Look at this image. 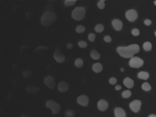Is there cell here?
Returning <instances> with one entry per match:
<instances>
[{
  "instance_id": "obj_1",
  "label": "cell",
  "mask_w": 156,
  "mask_h": 117,
  "mask_svg": "<svg viewBox=\"0 0 156 117\" xmlns=\"http://www.w3.org/2000/svg\"><path fill=\"white\" fill-rule=\"evenodd\" d=\"M139 51L140 47L137 44H133L126 47H119L117 49V51L119 54L124 58H132Z\"/></svg>"
},
{
  "instance_id": "obj_2",
  "label": "cell",
  "mask_w": 156,
  "mask_h": 117,
  "mask_svg": "<svg viewBox=\"0 0 156 117\" xmlns=\"http://www.w3.org/2000/svg\"><path fill=\"white\" fill-rule=\"evenodd\" d=\"M57 19V16L54 11H45L41 17V23L45 27L52 25Z\"/></svg>"
},
{
  "instance_id": "obj_3",
  "label": "cell",
  "mask_w": 156,
  "mask_h": 117,
  "mask_svg": "<svg viewBox=\"0 0 156 117\" xmlns=\"http://www.w3.org/2000/svg\"><path fill=\"white\" fill-rule=\"evenodd\" d=\"M86 14V9L82 6H79L75 8L73 10L71 16L76 21H81L84 18Z\"/></svg>"
},
{
  "instance_id": "obj_4",
  "label": "cell",
  "mask_w": 156,
  "mask_h": 117,
  "mask_svg": "<svg viewBox=\"0 0 156 117\" xmlns=\"http://www.w3.org/2000/svg\"><path fill=\"white\" fill-rule=\"evenodd\" d=\"M46 107L48 109L52 110L53 114L54 115L58 114L60 113L61 107L60 104L54 100H49L47 101L46 102Z\"/></svg>"
},
{
  "instance_id": "obj_5",
  "label": "cell",
  "mask_w": 156,
  "mask_h": 117,
  "mask_svg": "<svg viewBox=\"0 0 156 117\" xmlns=\"http://www.w3.org/2000/svg\"><path fill=\"white\" fill-rule=\"evenodd\" d=\"M143 64L144 61L143 60L138 57H133L131 58L129 62V65L131 68H140L143 66Z\"/></svg>"
},
{
  "instance_id": "obj_6",
  "label": "cell",
  "mask_w": 156,
  "mask_h": 117,
  "mask_svg": "<svg viewBox=\"0 0 156 117\" xmlns=\"http://www.w3.org/2000/svg\"><path fill=\"white\" fill-rule=\"evenodd\" d=\"M44 84L50 89H53L56 87V81L53 77L48 76L44 79Z\"/></svg>"
},
{
  "instance_id": "obj_7",
  "label": "cell",
  "mask_w": 156,
  "mask_h": 117,
  "mask_svg": "<svg viewBox=\"0 0 156 117\" xmlns=\"http://www.w3.org/2000/svg\"><path fill=\"white\" fill-rule=\"evenodd\" d=\"M126 17L128 21L132 22L135 21L137 18L138 14L136 10L131 9L126 12Z\"/></svg>"
},
{
  "instance_id": "obj_8",
  "label": "cell",
  "mask_w": 156,
  "mask_h": 117,
  "mask_svg": "<svg viewBox=\"0 0 156 117\" xmlns=\"http://www.w3.org/2000/svg\"><path fill=\"white\" fill-rule=\"evenodd\" d=\"M53 56L56 61L59 63H63L65 60L64 55L60 49H56V51H55Z\"/></svg>"
},
{
  "instance_id": "obj_9",
  "label": "cell",
  "mask_w": 156,
  "mask_h": 117,
  "mask_svg": "<svg viewBox=\"0 0 156 117\" xmlns=\"http://www.w3.org/2000/svg\"><path fill=\"white\" fill-rule=\"evenodd\" d=\"M141 102L140 101L136 100L133 101L130 104V109L134 113L138 112L141 107Z\"/></svg>"
},
{
  "instance_id": "obj_10",
  "label": "cell",
  "mask_w": 156,
  "mask_h": 117,
  "mask_svg": "<svg viewBox=\"0 0 156 117\" xmlns=\"http://www.w3.org/2000/svg\"><path fill=\"white\" fill-rule=\"evenodd\" d=\"M77 102L81 106L87 107L89 103V98L84 95H81L77 98Z\"/></svg>"
},
{
  "instance_id": "obj_11",
  "label": "cell",
  "mask_w": 156,
  "mask_h": 117,
  "mask_svg": "<svg viewBox=\"0 0 156 117\" xmlns=\"http://www.w3.org/2000/svg\"><path fill=\"white\" fill-rule=\"evenodd\" d=\"M97 106L100 111L103 112L106 111L108 109L109 107V104L106 101L101 99L98 101Z\"/></svg>"
},
{
  "instance_id": "obj_12",
  "label": "cell",
  "mask_w": 156,
  "mask_h": 117,
  "mask_svg": "<svg viewBox=\"0 0 156 117\" xmlns=\"http://www.w3.org/2000/svg\"><path fill=\"white\" fill-rule=\"evenodd\" d=\"M68 84L64 81L60 82L58 84V89L61 92H66L69 90Z\"/></svg>"
},
{
  "instance_id": "obj_13",
  "label": "cell",
  "mask_w": 156,
  "mask_h": 117,
  "mask_svg": "<svg viewBox=\"0 0 156 117\" xmlns=\"http://www.w3.org/2000/svg\"><path fill=\"white\" fill-rule=\"evenodd\" d=\"M112 25L115 30L116 31H120L122 29L123 27V23L119 19H114L112 23Z\"/></svg>"
},
{
  "instance_id": "obj_14",
  "label": "cell",
  "mask_w": 156,
  "mask_h": 117,
  "mask_svg": "<svg viewBox=\"0 0 156 117\" xmlns=\"http://www.w3.org/2000/svg\"><path fill=\"white\" fill-rule=\"evenodd\" d=\"M115 114L116 117H126V113L123 109L117 108L115 110Z\"/></svg>"
},
{
  "instance_id": "obj_15",
  "label": "cell",
  "mask_w": 156,
  "mask_h": 117,
  "mask_svg": "<svg viewBox=\"0 0 156 117\" xmlns=\"http://www.w3.org/2000/svg\"><path fill=\"white\" fill-rule=\"evenodd\" d=\"M123 83H124V85L129 89L132 88L134 85V81H133V80L130 79V78H129V77H127L124 79Z\"/></svg>"
},
{
  "instance_id": "obj_16",
  "label": "cell",
  "mask_w": 156,
  "mask_h": 117,
  "mask_svg": "<svg viewBox=\"0 0 156 117\" xmlns=\"http://www.w3.org/2000/svg\"><path fill=\"white\" fill-rule=\"evenodd\" d=\"M26 89L28 92L32 94L36 93L37 92H39L40 90L39 87L33 85L28 86V87H27Z\"/></svg>"
},
{
  "instance_id": "obj_17",
  "label": "cell",
  "mask_w": 156,
  "mask_h": 117,
  "mask_svg": "<svg viewBox=\"0 0 156 117\" xmlns=\"http://www.w3.org/2000/svg\"><path fill=\"white\" fill-rule=\"evenodd\" d=\"M92 70L94 71V72L98 73L102 71L103 70V66L102 64L99 63H96L93 65L92 66Z\"/></svg>"
},
{
  "instance_id": "obj_18",
  "label": "cell",
  "mask_w": 156,
  "mask_h": 117,
  "mask_svg": "<svg viewBox=\"0 0 156 117\" xmlns=\"http://www.w3.org/2000/svg\"><path fill=\"white\" fill-rule=\"evenodd\" d=\"M138 77L139 79L144 80H148L149 77V74L148 73L145 71H141L138 74Z\"/></svg>"
},
{
  "instance_id": "obj_19",
  "label": "cell",
  "mask_w": 156,
  "mask_h": 117,
  "mask_svg": "<svg viewBox=\"0 0 156 117\" xmlns=\"http://www.w3.org/2000/svg\"><path fill=\"white\" fill-rule=\"evenodd\" d=\"M90 56L93 60H98L100 57V55L98 51L92 50L90 53Z\"/></svg>"
},
{
  "instance_id": "obj_20",
  "label": "cell",
  "mask_w": 156,
  "mask_h": 117,
  "mask_svg": "<svg viewBox=\"0 0 156 117\" xmlns=\"http://www.w3.org/2000/svg\"><path fill=\"white\" fill-rule=\"evenodd\" d=\"M143 48L145 51H150L152 49V44L150 42H145V43L143 44Z\"/></svg>"
},
{
  "instance_id": "obj_21",
  "label": "cell",
  "mask_w": 156,
  "mask_h": 117,
  "mask_svg": "<svg viewBox=\"0 0 156 117\" xmlns=\"http://www.w3.org/2000/svg\"><path fill=\"white\" fill-rule=\"evenodd\" d=\"M84 60L81 58H77L75 61V66L77 68H81L84 65Z\"/></svg>"
},
{
  "instance_id": "obj_22",
  "label": "cell",
  "mask_w": 156,
  "mask_h": 117,
  "mask_svg": "<svg viewBox=\"0 0 156 117\" xmlns=\"http://www.w3.org/2000/svg\"><path fill=\"white\" fill-rule=\"evenodd\" d=\"M141 88L144 91L146 92H148L151 89V86L150 85L149 83L148 82H144L141 86Z\"/></svg>"
},
{
  "instance_id": "obj_23",
  "label": "cell",
  "mask_w": 156,
  "mask_h": 117,
  "mask_svg": "<svg viewBox=\"0 0 156 117\" xmlns=\"http://www.w3.org/2000/svg\"><path fill=\"white\" fill-rule=\"evenodd\" d=\"M86 30V28L84 26L81 25H79L77 26L76 29V32H77L78 34H81L84 32H85Z\"/></svg>"
},
{
  "instance_id": "obj_24",
  "label": "cell",
  "mask_w": 156,
  "mask_h": 117,
  "mask_svg": "<svg viewBox=\"0 0 156 117\" xmlns=\"http://www.w3.org/2000/svg\"><path fill=\"white\" fill-rule=\"evenodd\" d=\"M47 50H48V48L47 47H45L44 46H41L37 47L35 49V51L37 53H41L42 52H43L44 51H46Z\"/></svg>"
},
{
  "instance_id": "obj_25",
  "label": "cell",
  "mask_w": 156,
  "mask_h": 117,
  "mask_svg": "<svg viewBox=\"0 0 156 117\" xmlns=\"http://www.w3.org/2000/svg\"><path fill=\"white\" fill-rule=\"evenodd\" d=\"M95 30L96 31V32L98 33H100L101 32H103L104 30V27L102 24H99L97 25L95 27Z\"/></svg>"
},
{
  "instance_id": "obj_26",
  "label": "cell",
  "mask_w": 156,
  "mask_h": 117,
  "mask_svg": "<svg viewBox=\"0 0 156 117\" xmlns=\"http://www.w3.org/2000/svg\"><path fill=\"white\" fill-rule=\"evenodd\" d=\"M131 95V92L129 90H126L123 92L122 94V97L124 98H128Z\"/></svg>"
},
{
  "instance_id": "obj_27",
  "label": "cell",
  "mask_w": 156,
  "mask_h": 117,
  "mask_svg": "<svg viewBox=\"0 0 156 117\" xmlns=\"http://www.w3.org/2000/svg\"><path fill=\"white\" fill-rule=\"evenodd\" d=\"M76 2V1H65L64 4L66 6H72L75 4Z\"/></svg>"
},
{
  "instance_id": "obj_28",
  "label": "cell",
  "mask_w": 156,
  "mask_h": 117,
  "mask_svg": "<svg viewBox=\"0 0 156 117\" xmlns=\"http://www.w3.org/2000/svg\"><path fill=\"white\" fill-rule=\"evenodd\" d=\"M78 45L79 47L81 48H82V49L86 48L88 46V44H87V42L85 41H79L78 43Z\"/></svg>"
},
{
  "instance_id": "obj_29",
  "label": "cell",
  "mask_w": 156,
  "mask_h": 117,
  "mask_svg": "<svg viewBox=\"0 0 156 117\" xmlns=\"http://www.w3.org/2000/svg\"><path fill=\"white\" fill-rule=\"evenodd\" d=\"M97 5H98V8L100 9H103L105 8V1H99L97 4Z\"/></svg>"
},
{
  "instance_id": "obj_30",
  "label": "cell",
  "mask_w": 156,
  "mask_h": 117,
  "mask_svg": "<svg viewBox=\"0 0 156 117\" xmlns=\"http://www.w3.org/2000/svg\"><path fill=\"white\" fill-rule=\"evenodd\" d=\"M75 115V113L71 110H68L66 111V117H73Z\"/></svg>"
},
{
  "instance_id": "obj_31",
  "label": "cell",
  "mask_w": 156,
  "mask_h": 117,
  "mask_svg": "<svg viewBox=\"0 0 156 117\" xmlns=\"http://www.w3.org/2000/svg\"><path fill=\"white\" fill-rule=\"evenodd\" d=\"M88 38L89 40L91 42H94L96 38V35H95V34L93 33H91L88 35Z\"/></svg>"
},
{
  "instance_id": "obj_32",
  "label": "cell",
  "mask_w": 156,
  "mask_h": 117,
  "mask_svg": "<svg viewBox=\"0 0 156 117\" xmlns=\"http://www.w3.org/2000/svg\"><path fill=\"white\" fill-rule=\"evenodd\" d=\"M131 34L134 36H138L140 34V31L137 28H134L131 31Z\"/></svg>"
},
{
  "instance_id": "obj_33",
  "label": "cell",
  "mask_w": 156,
  "mask_h": 117,
  "mask_svg": "<svg viewBox=\"0 0 156 117\" xmlns=\"http://www.w3.org/2000/svg\"><path fill=\"white\" fill-rule=\"evenodd\" d=\"M109 83L111 85H114L117 82V79L116 78H115V77H112L110 79H109Z\"/></svg>"
},
{
  "instance_id": "obj_34",
  "label": "cell",
  "mask_w": 156,
  "mask_h": 117,
  "mask_svg": "<svg viewBox=\"0 0 156 117\" xmlns=\"http://www.w3.org/2000/svg\"><path fill=\"white\" fill-rule=\"evenodd\" d=\"M104 40L107 42V43H110L111 42V41H112V39H111V37L109 35H107L106 36L104 37Z\"/></svg>"
},
{
  "instance_id": "obj_35",
  "label": "cell",
  "mask_w": 156,
  "mask_h": 117,
  "mask_svg": "<svg viewBox=\"0 0 156 117\" xmlns=\"http://www.w3.org/2000/svg\"><path fill=\"white\" fill-rule=\"evenodd\" d=\"M24 77H29L32 75V73H30L29 71H25L24 73Z\"/></svg>"
},
{
  "instance_id": "obj_36",
  "label": "cell",
  "mask_w": 156,
  "mask_h": 117,
  "mask_svg": "<svg viewBox=\"0 0 156 117\" xmlns=\"http://www.w3.org/2000/svg\"><path fill=\"white\" fill-rule=\"evenodd\" d=\"M144 24L147 26H149L152 24V21L150 19H146L144 21Z\"/></svg>"
},
{
  "instance_id": "obj_37",
  "label": "cell",
  "mask_w": 156,
  "mask_h": 117,
  "mask_svg": "<svg viewBox=\"0 0 156 117\" xmlns=\"http://www.w3.org/2000/svg\"><path fill=\"white\" fill-rule=\"evenodd\" d=\"M66 47L68 49H71L73 47V45H72V43H68L66 45Z\"/></svg>"
},
{
  "instance_id": "obj_38",
  "label": "cell",
  "mask_w": 156,
  "mask_h": 117,
  "mask_svg": "<svg viewBox=\"0 0 156 117\" xmlns=\"http://www.w3.org/2000/svg\"><path fill=\"white\" fill-rule=\"evenodd\" d=\"M115 88H116V91H120V90L121 89L122 87H121V86L120 85H117L116 86V87H115Z\"/></svg>"
},
{
  "instance_id": "obj_39",
  "label": "cell",
  "mask_w": 156,
  "mask_h": 117,
  "mask_svg": "<svg viewBox=\"0 0 156 117\" xmlns=\"http://www.w3.org/2000/svg\"><path fill=\"white\" fill-rule=\"evenodd\" d=\"M30 117V116H28V115H24H24H22L21 116V117Z\"/></svg>"
},
{
  "instance_id": "obj_40",
  "label": "cell",
  "mask_w": 156,
  "mask_h": 117,
  "mask_svg": "<svg viewBox=\"0 0 156 117\" xmlns=\"http://www.w3.org/2000/svg\"><path fill=\"white\" fill-rule=\"evenodd\" d=\"M149 117H156V115H154V114H151V115H150Z\"/></svg>"
},
{
  "instance_id": "obj_41",
  "label": "cell",
  "mask_w": 156,
  "mask_h": 117,
  "mask_svg": "<svg viewBox=\"0 0 156 117\" xmlns=\"http://www.w3.org/2000/svg\"><path fill=\"white\" fill-rule=\"evenodd\" d=\"M120 71L121 72H124V69L123 68H121L120 69Z\"/></svg>"
},
{
  "instance_id": "obj_42",
  "label": "cell",
  "mask_w": 156,
  "mask_h": 117,
  "mask_svg": "<svg viewBox=\"0 0 156 117\" xmlns=\"http://www.w3.org/2000/svg\"><path fill=\"white\" fill-rule=\"evenodd\" d=\"M154 4H155V6H156V1H154Z\"/></svg>"
},
{
  "instance_id": "obj_43",
  "label": "cell",
  "mask_w": 156,
  "mask_h": 117,
  "mask_svg": "<svg viewBox=\"0 0 156 117\" xmlns=\"http://www.w3.org/2000/svg\"><path fill=\"white\" fill-rule=\"evenodd\" d=\"M155 36H156V31L155 32Z\"/></svg>"
}]
</instances>
